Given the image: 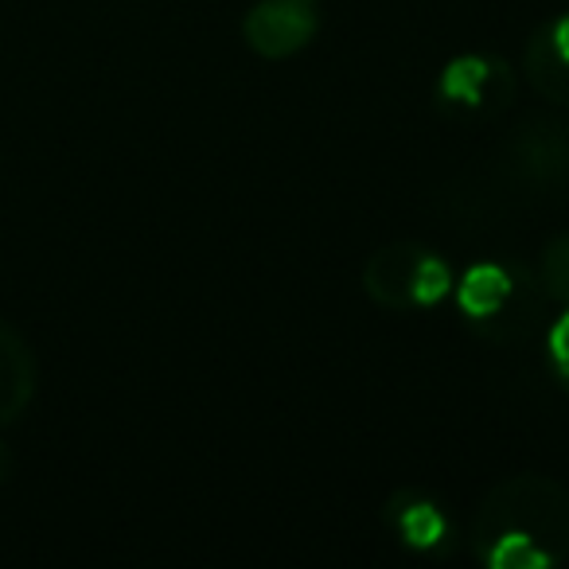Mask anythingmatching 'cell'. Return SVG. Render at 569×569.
Returning <instances> with one entry per match:
<instances>
[{"instance_id": "52a82bcc", "label": "cell", "mask_w": 569, "mask_h": 569, "mask_svg": "<svg viewBox=\"0 0 569 569\" xmlns=\"http://www.w3.org/2000/svg\"><path fill=\"white\" fill-rule=\"evenodd\" d=\"M527 74L542 98L569 106V17L553 20L550 28L530 36L527 43Z\"/></svg>"}, {"instance_id": "9c48e42d", "label": "cell", "mask_w": 569, "mask_h": 569, "mask_svg": "<svg viewBox=\"0 0 569 569\" xmlns=\"http://www.w3.org/2000/svg\"><path fill=\"white\" fill-rule=\"evenodd\" d=\"M387 519L410 550H433L449 535V519L441 515V507L418 491H398L387 503Z\"/></svg>"}, {"instance_id": "30bf717a", "label": "cell", "mask_w": 569, "mask_h": 569, "mask_svg": "<svg viewBox=\"0 0 569 569\" xmlns=\"http://www.w3.org/2000/svg\"><path fill=\"white\" fill-rule=\"evenodd\" d=\"M538 284H542L546 301L569 305V234H553L542 246V258H538Z\"/></svg>"}, {"instance_id": "8992f818", "label": "cell", "mask_w": 569, "mask_h": 569, "mask_svg": "<svg viewBox=\"0 0 569 569\" xmlns=\"http://www.w3.org/2000/svg\"><path fill=\"white\" fill-rule=\"evenodd\" d=\"M507 176L530 191H558L569 183V126L535 121L507 144Z\"/></svg>"}, {"instance_id": "ba28073f", "label": "cell", "mask_w": 569, "mask_h": 569, "mask_svg": "<svg viewBox=\"0 0 569 569\" xmlns=\"http://www.w3.org/2000/svg\"><path fill=\"white\" fill-rule=\"evenodd\" d=\"M36 395V359L28 343L0 325V426L17 421Z\"/></svg>"}, {"instance_id": "277c9868", "label": "cell", "mask_w": 569, "mask_h": 569, "mask_svg": "<svg viewBox=\"0 0 569 569\" xmlns=\"http://www.w3.org/2000/svg\"><path fill=\"white\" fill-rule=\"evenodd\" d=\"M320 32V0H258L242 20V40L261 59H289Z\"/></svg>"}, {"instance_id": "8fae6325", "label": "cell", "mask_w": 569, "mask_h": 569, "mask_svg": "<svg viewBox=\"0 0 569 569\" xmlns=\"http://www.w3.org/2000/svg\"><path fill=\"white\" fill-rule=\"evenodd\" d=\"M9 472H12V460H9V452L0 449V480H4V476H9Z\"/></svg>"}, {"instance_id": "6da1fadb", "label": "cell", "mask_w": 569, "mask_h": 569, "mask_svg": "<svg viewBox=\"0 0 569 569\" xmlns=\"http://www.w3.org/2000/svg\"><path fill=\"white\" fill-rule=\"evenodd\" d=\"M476 558L491 569H546L569 558V488L550 476H515L476 511Z\"/></svg>"}, {"instance_id": "7c38bea8", "label": "cell", "mask_w": 569, "mask_h": 569, "mask_svg": "<svg viewBox=\"0 0 569 569\" xmlns=\"http://www.w3.org/2000/svg\"><path fill=\"white\" fill-rule=\"evenodd\" d=\"M561 387H566V395H569V379H566V382H561Z\"/></svg>"}, {"instance_id": "5b68a950", "label": "cell", "mask_w": 569, "mask_h": 569, "mask_svg": "<svg viewBox=\"0 0 569 569\" xmlns=\"http://www.w3.org/2000/svg\"><path fill=\"white\" fill-rule=\"evenodd\" d=\"M515 79L499 59L468 51L445 63L437 79V102L449 106V113H468V118H488L511 102Z\"/></svg>"}, {"instance_id": "7a4b0ae2", "label": "cell", "mask_w": 569, "mask_h": 569, "mask_svg": "<svg viewBox=\"0 0 569 569\" xmlns=\"http://www.w3.org/2000/svg\"><path fill=\"white\" fill-rule=\"evenodd\" d=\"M452 293H457V309L480 328V336L496 343H511L535 332L538 312L546 309L538 273H527L522 266H499V261L472 266L452 284Z\"/></svg>"}, {"instance_id": "3957f363", "label": "cell", "mask_w": 569, "mask_h": 569, "mask_svg": "<svg viewBox=\"0 0 569 569\" xmlns=\"http://www.w3.org/2000/svg\"><path fill=\"white\" fill-rule=\"evenodd\" d=\"M452 269L441 253L418 242H395L371 253L363 266V289L375 305L390 312L433 309L452 293Z\"/></svg>"}]
</instances>
